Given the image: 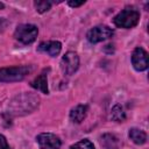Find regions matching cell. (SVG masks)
<instances>
[{
    "mask_svg": "<svg viewBox=\"0 0 149 149\" xmlns=\"http://www.w3.org/2000/svg\"><path fill=\"white\" fill-rule=\"evenodd\" d=\"M86 112H87V106L86 105H77L70 112V119H71V121L72 122H76V123H80L85 119Z\"/></svg>",
    "mask_w": 149,
    "mask_h": 149,
    "instance_id": "obj_11",
    "label": "cell"
},
{
    "mask_svg": "<svg viewBox=\"0 0 149 149\" xmlns=\"http://www.w3.org/2000/svg\"><path fill=\"white\" fill-rule=\"evenodd\" d=\"M37 34H38V29L36 26L24 23L16 27L14 31V37L23 44H30L36 40Z\"/></svg>",
    "mask_w": 149,
    "mask_h": 149,
    "instance_id": "obj_4",
    "label": "cell"
},
{
    "mask_svg": "<svg viewBox=\"0 0 149 149\" xmlns=\"http://www.w3.org/2000/svg\"><path fill=\"white\" fill-rule=\"evenodd\" d=\"M129 137L136 144H143L147 141V134L143 130L139 129V128H132V129H129Z\"/></svg>",
    "mask_w": 149,
    "mask_h": 149,
    "instance_id": "obj_13",
    "label": "cell"
},
{
    "mask_svg": "<svg viewBox=\"0 0 149 149\" xmlns=\"http://www.w3.org/2000/svg\"><path fill=\"white\" fill-rule=\"evenodd\" d=\"M33 71L30 65H21V66H10L0 69V83H9V81H19L27 77Z\"/></svg>",
    "mask_w": 149,
    "mask_h": 149,
    "instance_id": "obj_2",
    "label": "cell"
},
{
    "mask_svg": "<svg viewBox=\"0 0 149 149\" xmlns=\"http://www.w3.org/2000/svg\"><path fill=\"white\" fill-rule=\"evenodd\" d=\"M34 5H35V7H36L38 13H44V12L50 9L52 3L50 1H35Z\"/></svg>",
    "mask_w": 149,
    "mask_h": 149,
    "instance_id": "obj_16",
    "label": "cell"
},
{
    "mask_svg": "<svg viewBox=\"0 0 149 149\" xmlns=\"http://www.w3.org/2000/svg\"><path fill=\"white\" fill-rule=\"evenodd\" d=\"M132 63L135 70L144 71L148 68V54L142 48H136L132 55Z\"/></svg>",
    "mask_w": 149,
    "mask_h": 149,
    "instance_id": "obj_8",
    "label": "cell"
},
{
    "mask_svg": "<svg viewBox=\"0 0 149 149\" xmlns=\"http://www.w3.org/2000/svg\"><path fill=\"white\" fill-rule=\"evenodd\" d=\"M1 8H3V3H2V2H0V9H1Z\"/></svg>",
    "mask_w": 149,
    "mask_h": 149,
    "instance_id": "obj_20",
    "label": "cell"
},
{
    "mask_svg": "<svg viewBox=\"0 0 149 149\" xmlns=\"http://www.w3.org/2000/svg\"><path fill=\"white\" fill-rule=\"evenodd\" d=\"M84 2H85V1H69V5H70L71 7H79V6H81Z\"/></svg>",
    "mask_w": 149,
    "mask_h": 149,
    "instance_id": "obj_19",
    "label": "cell"
},
{
    "mask_svg": "<svg viewBox=\"0 0 149 149\" xmlns=\"http://www.w3.org/2000/svg\"><path fill=\"white\" fill-rule=\"evenodd\" d=\"M113 36V30L107 26H97L88 30L86 37L91 43H98Z\"/></svg>",
    "mask_w": 149,
    "mask_h": 149,
    "instance_id": "obj_5",
    "label": "cell"
},
{
    "mask_svg": "<svg viewBox=\"0 0 149 149\" xmlns=\"http://www.w3.org/2000/svg\"><path fill=\"white\" fill-rule=\"evenodd\" d=\"M140 20V13L135 8L127 7L122 9L115 17H114V24L119 28H133L139 23Z\"/></svg>",
    "mask_w": 149,
    "mask_h": 149,
    "instance_id": "obj_3",
    "label": "cell"
},
{
    "mask_svg": "<svg viewBox=\"0 0 149 149\" xmlns=\"http://www.w3.org/2000/svg\"><path fill=\"white\" fill-rule=\"evenodd\" d=\"M61 49H62V44H61L58 41H47V42H42V43L37 47V50H38L40 52L48 54V55L51 56V57L57 56V55L61 52Z\"/></svg>",
    "mask_w": 149,
    "mask_h": 149,
    "instance_id": "obj_9",
    "label": "cell"
},
{
    "mask_svg": "<svg viewBox=\"0 0 149 149\" xmlns=\"http://www.w3.org/2000/svg\"><path fill=\"white\" fill-rule=\"evenodd\" d=\"M100 143H101V147L104 149H120L118 139L112 134L102 135L101 140H100Z\"/></svg>",
    "mask_w": 149,
    "mask_h": 149,
    "instance_id": "obj_12",
    "label": "cell"
},
{
    "mask_svg": "<svg viewBox=\"0 0 149 149\" xmlns=\"http://www.w3.org/2000/svg\"><path fill=\"white\" fill-rule=\"evenodd\" d=\"M0 149H9L8 143H7V140L2 135H0Z\"/></svg>",
    "mask_w": 149,
    "mask_h": 149,
    "instance_id": "obj_17",
    "label": "cell"
},
{
    "mask_svg": "<svg viewBox=\"0 0 149 149\" xmlns=\"http://www.w3.org/2000/svg\"><path fill=\"white\" fill-rule=\"evenodd\" d=\"M111 118H112V120L118 121V122L123 121L126 119V114L123 112V108L120 105H115L111 111Z\"/></svg>",
    "mask_w": 149,
    "mask_h": 149,
    "instance_id": "obj_14",
    "label": "cell"
},
{
    "mask_svg": "<svg viewBox=\"0 0 149 149\" xmlns=\"http://www.w3.org/2000/svg\"><path fill=\"white\" fill-rule=\"evenodd\" d=\"M70 149H94V146L88 140H81L70 147Z\"/></svg>",
    "mask_w": 149,
    "mask_h": 149,
    "instance_id": "obj_15",
    "label": "cell"
},
{
    "mask_svg": "<svg viewBox=\"0 0 149 149\" xmlns=\"http://www.w3.org/2000/svg\"><path fill=\"white\" fill-rule=\"evenodd\" d=\"M31 86L38 91H41L42 93L48 94L49 90H48V79H47V71L44 70L41 74H38L33 81H31Z\"/></svg>",
    "mask_w": 149,
    "mask_h": 149,
    "instance_id": "obj_10",
    "label": "cell"
},
{
    "mask_svg": "<svg viewBox=\"0 0 149 149\" xmlns=\"http://www.w3.org/2000/svg\"><path fill=\"white\" fill-rule=\"evenodd\" d=\"M7 24H8V21H7L6 19L0 17V31H2V30L7 27Z\"/></svg>",
    "mask_w": 149,
    "mask_h": 149,
    "instance_id": "obj_18",
    "label": "cell"
},
{
    "mask_svg": "<svg viewBox=\"0 0 149 149\" xmlns=\"http://www.w3.org/2000/svg\"><path fill=\"white\" fill-rule=\"evenodd\" d=\"M78 66H79V57L74 51H69L63 56L61 61V68L65 74H72L73 72L77 71Z\"/></svg>",
    "mask_w": 149,
    "mask_h": 149,
    "instance_id": "obj_6",
    "label": "cell"
},
{
    "mask_svg": "<svg viewBox=\"0 0 149 149\" xmlns=\"http://www.w3.org/2000/svg\"><path fill=\"white\" fill-rule=\"evenodd\" d=\"M38 97L33 93H22L16 95L8 106V113L13 115H24L33 112L38 106Z\"/></svg>",
    "mask_w": 149,
    "mask_h": 149,
    "instance_id": "obj_1",
    "label": "cell"
},
{
    "mask_svg": "<svg viewBox=\"0 0 149 149\" xmlns=\"http://www.w3.org/2000/svg\"><path fill=\"white\" fill-rule=\"evenodd\" d=\"M36 141L41 149H59L61 140L58 136L51 133H42L36 137Z\"/></svg>",
    "mask_w": 149,
    "mask_h": 149,
    "instance_id": "obj_7",
    "label": "cell"
}]
</instances>
